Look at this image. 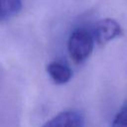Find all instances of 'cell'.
Returning <instances> with one entry per match:
<instances>
[{
	"label": "cell",
	"instance_id": "obj_1",
	"mask_svg": "<svg viewBox=\"0 0 127 127\" xmlns=\"http://www.w3.org/2000/svg\"><path fill=\"white\" fill-rule=\"evenodd\" d=\"M94 37L85 29L78 28L71 32L67 41V51L70 59L76 64L84 63L92 53Z\"/></svg>",
	"mask_w": 127,
	"mask_h": 127
},
{
	"label": "cell",
	"instance_id": "obj_2",
	"mask_svg": "<svg viewBox=\"0 0 127 127\" xmlns=\"http://www.w3.org/2000/svg\"><path fill=\"white\" fill-rule=\"evenodd\" d=\"M122 35V28L115 20L105 18L99 20L93 31V37L99 45H104Z\"/></svg>",
	"mask_w": 127,
	"mask_h": 127
},
{
	"label": "cell",
	"instance_id": "obj_3",
	"mask_svg": "<svg viewBox=\"0 0 127 127\" xmlns=\"http://www.w3.org/2000/svg\"><path fill=\"white\" fill-rule=\"evenodd\" d=\"M42 127H84V118L75 110H66L57 114Z\"/></svg>",
	"mask_w": 127,
	"mask_h": 127
},
{
	"label": "cell",
	"instance_id": "obj_4",
	"mask_svg": "<svg viewBox=\"0 0 127 127\" xmlns=\"http://www.w3.org/2000/svg\"><path fill=\"white\" fill-rule=\"evenodd\" d=\"M47 71L54 82L58 84H64L69 81L72 76V71L65 64L54 61L47 65Z\"/></svg>",
	"mask_w": 127,
	"mask_h": 127
},
{
	"label": "cell",
	"instance_id": "obj_5",
	"mask_svg": "<svg viewBox=\"0 0 127 127\" xmlns=\"http://www.w3.org/2000/svg\"><path fill=\"white\" fill-rule=\"evenodd\" d=\"M22 9V0H0V19L5 21Z\"/></svg>",
	"mask_w": 127,
	"mask_h": 127
},
{
	"label": "cell",
	"instance_id": "obj_6",
	"mask_svg": "<svg viewBox=\"0 0 127 127\" xmlns=\"http://www.w3.org/2000/svg\"><path fill=\"white\" fill-rule=\"evenodd\" d=\"M111 127H127V101L115 114L111 122Z\"/></svg>",
	"mask_w": 127,
	"mask_h": 127
}]
</instances>
